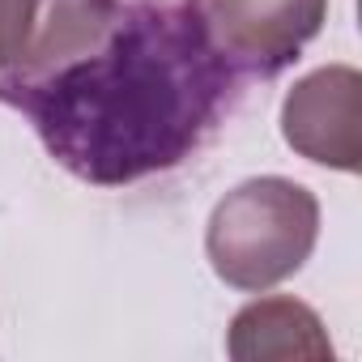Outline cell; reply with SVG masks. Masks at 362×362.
<instances>
[{"label": "cell", "instance_id": "5b68a950", "mask_svg": "<svg viewBox=\"0 0 362 362\" xmlns=\"http://www.w3.org/2000/svg\"><path fill=\"white\" fill-rule=\"evenodd\" d=\"M226 354L235 362H324L332 358V341L324 332V320L290 294H269L247 303L226 332Z\"/></svg>", "mask_w": 362, "mask_h": 362}, {"label": "cell", "instance_id": "3957f363", "mask_svg": "<svg viewBox=\"0 0 362 362\" xmlns=\"http://www.w3.org/2000/svg\"><path fill=\"white\" fill-rule=\"evenodd\" d=\"M214 47L235 73L277 77L324 30L328 0H201Z\"/></svg>", "mask_w": 362, "mask_h": 362}, {"label": "cell", "instance_id": "7a4b0ae2", "mask_svg": "<svg viewBox=\"0 0 362 362\" xmlns=\"http://www.w3.org/2000/svg\"><path fill=\"white\" fill-rule=\"evenodd\" d=\"M320 239V201L281 175L247 179L226 192L205 226L214 273L243 294H264L294 277Z\"/></svg>", "mask_w": 362, "mask_h": 362}, {"label": "cell", "instance_id": "277c9868", "mask_svg": "<svg viewBox=\"0 0 362 362\" xmlns=\"http://www.w3.org/2000/svg\"><path fill=\"white\" fill-rule=\"evenodd\" d=\"M281 136L298 158L354 175L362 162V73L324 64L294 81L281 103Z\"/></svg>", "mask_w": 362, "mask_h": 362}, {"label": "cell", "instance_id": "52a82bcc", "mask_svg": "<svg viewBox=\"0 0 362 362\" xmlns=\"http://www.w3.org/2000/svg\"><path fill=\"white\" fill-rule=\"evenodd\" d=\"M35 18H39V0H0V69L22 56Z\"/></svg>", "mask_w": 362, "mask_h": 362}, {"label": "cell", "instance_id": "6da1fadb", "mask_svg": "<svg viewBox=\"0 0 362 362\" xmlns=\"http://www.w3.org/2000/svg\"><path fill=\"white\" fill-rule=\"evenodd\" d=\"M235 86L201 0H119L94 47L47 77L0 86V103L22 111L81 184L124 188L192 158Z\"/></svg>", "mask_w": 362, "mask_h": 362}, {"label": "cell", "instance_id": "8992f818", "mask_svg": "<svg viewBox=\"0 0 362 362\" xmlns=\"http://www.w3.org/2000/svg\"><path fill=\"white\" fill-rule=\"evenodd\" d=\"M119 0H39L35 30L13 64L0 69V86H26L35 77H47L52 69L69 64L86 47L103 39L111 26Z\"/></svg>", "mask_w": 362, "mask_h": 362}]
</instances>
